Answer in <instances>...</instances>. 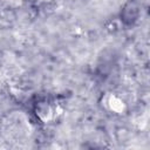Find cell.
Wrapping results in <instances>:
<instances>
[{
  "label": "cell",
  "instance_id": "obj_3",
  "mask_svg": "<svg viewBox=\"0 0 150 150\" xmlns=\"http://www.w3.org/2000/svg\"><path fill=\"white\" fill-rule=\"evenodd\" d=\"M108 105L115 112H120L123 110V102L120 98H117L116 96H110L108 98Z\"/></svg>",
  "mask_w": 150,
  "mask_h": 150
},
{
  "label": "cell",
  "instance_id": "obj_2",
  "mask_svg": "<svg viewBox=\"0 0 150 150\" xmlns=\"http://www.w3.org/2000/svg\"><path fill=\"white\" fill-rule=\"evenodd\" d=\"M36 115L43 122L50 121L53 117V107L48 102H41L36 109Z\"/></svg>",
  "mask_w": 150,
  "mask_h": 150
},
{
  "label": "cell",
  "instance_id": "obj_1",
  "mask_svg": "<svg viewBox=\"0 0 150 150\" xmlns=\"http://www.w3.org/2000/svg\"><path fill=\"white\" fill-rule=\"evenodd\" d=\"M138 14H139V9H138L137 4L136 2H129L123 9V20L131 23L137 19Z\"/></svg>",
  "mask_w": 150,
  "mask_h": 150
}]
</instances>
